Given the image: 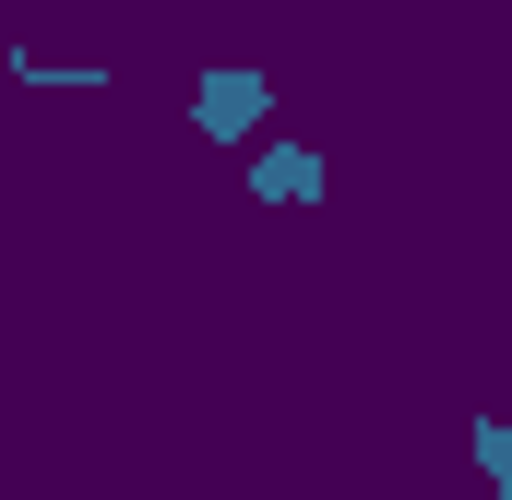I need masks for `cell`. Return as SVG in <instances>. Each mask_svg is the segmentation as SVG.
<instances>
[{"mask_svg": "<svg viewBox=\"0 0 512 500\" xmlns=\"http://www.w3.org/2000/svg\"><path fill=\"white\" fill-rule=\"evenodd\" d=\"M262 120H274V72H262V60H203V72H191V131H203L215 155H251Z\"/></svg>", "mask_w": 512, "mask_h": 500, "instance_id": "obj_1", "label": "cell"}, {"mask_svg": "<svg viewBox=\"0 0 512 500\" xmlns=\"http://www.w3.org/2000/svg\"><path fill=\"white\" fill-rule=\"evenodd\" d=\"M0 72H12L24 96H108V84H120L108 60H36V48H0Z\"/></svg>", "mask_w": 512, "mask_h": 500, "instance_id": "obj_3", "label": "cell"}, {"mask_svg": "<svg viewBox=\"0 0 512 500\" xmlns=\"http://www.w3.org/2000/svg\"><path fill=\"white\" fill-rule=\"evenodd\" d=\"M24 500H36V489H24Z\"/></svg>", "mask_w": 512, "mask_h": 500, "instance_id": "obj_5", "label": "cell"}, {"mask_svg": "<svg viewBox=\"0 0 512 500\" xmlns=\"http://www.w3.org/2000/svg\"><path fill=\"white\" fill-rule=\"evenodd\" d=\"M465 441H477V489H489V500H512V429H501V417H477Z\"/></svg>", "mask_w": 512, "mask_h": 500, "instance_id": "obj_4", "label": "cell"}, {"mask_svg": "<svg viewBox=\"0 0 512 500\" xmlns=\"http://www.w3.org/2000/svg\"><path fill=\"white\" fill-rule=\"evenodd\" d=\"M239 191H251L262 215H310V203H322V143H298V131H262L251 155H239Z\"/></svg>", "mask_w": 512, "mask_h": 500, "instance_id": "obj_2", "label": "cell"}]
</instances>
